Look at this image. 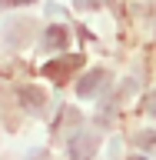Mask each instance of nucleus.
I'll return each instance as SVG.
<instances>
[{
	"label": "nucleus",
	"mask_w": 156,
	"mask_h": 160,
	"mask_svg": "<svg viewBox=\"0 0 156 160\" xmlns=\"http://www.w3.org/2000/svg\"><path fill=\"white\" fill-rule=\"evenodd\" d=\"M83 63V57L80 53H67V57H60V60H47V67H43V73H47L50 80H57V83H67L70 73Z\"/></svg>",
	"instance_id": "obj_1"
},
{
	"label": "nucleus",
	"mask_w": 156,
	"mask_h": 160,
	"mask_svg": "<svg viewBox=\"0 0 156 160\" xmlns=\"http://www.w3.org/2000/svg\"><path fill=\"white\" fill-rule=\"evenodd\" d=\"M97 143H100L97 133H77V137L70 140V157L73 160H87L90 153L97 150Z\"/></svg>",
	"instance_id": "obj_2"
},
{
	"label": "nucleus",
	"mask_w": 156,
	"mask_h": 160,
	"mask_svg": "<svg viewBox=\"0 0 156 160\" xmlns=\"http://www.w3.org/2000/svg\"><path fill=\"white\" fill-rule=\"evenodd\" d=\"M103 83H106V70L97 67V70H90L87 77L77 83V93H80V97H93L97 90H103Z\"/></svg>",
	"instance_id": "obj_3"
},
{
	"label": "nucleus",
	"mask_w": 156,
	"mask_h": 160,
	"mask_svg": "<svg viewBox=\"0 0 156 160\" xmlns=\"http://www.w3.org/2000/svg\"><path fill=\"white\" fill-rule=\"evenodd\" d=\"M20 107H27L30 113H40L47 107V93L37 87H20Z\"/></svg>",
	"instance_id": "obj_4"
},
{
	"label": "nucleus",
	"mask_w": 156,
	"mask_h": 160,
	"mask_svg": "<svg viewBox=\"0 0 156 160\" xmlns=\"http://www.w3.org/2000/svg\"><path fill=\"white\" fill-rule=\"evenodd\" d=\"M67 40H70L67 27H47V33H43V47H47V50H63Z\"/></svg>",
	"instance_id": "obj_5"
},
{
	"label": "nucleus",
	"mask_w": 156,
	"mask_h": 160,
	"mask_svg": "<svg viewBox=\"0 0 156 160\" xmlns=\"http://www.w3.org/2000/svg\"><path fill=\"white\" fill-rule=\"evenodd\" d=\"M136 143L146 150H156V130H143V133H136Z\"/></svg>",
	"instance_id": "obj_6"
},
{
	"label": "nucleus",
	"mask_w": 156,
	"mask_h": 160,
	"mask_svg": "<svg viewBox=\"0 0 156 160\" xmlns=\"http://www.w3.org/2000/svg\"><path fill=\"white\" fill-rule=\"evenodd\" d=\"M80 10H93V7H100V3H106V0H73Z\"/></svg>",
	"instance_id": "obj_7"
},
{
	"label": "nucleus",
	"mask_w": 156,
	"mask_h": 160,
	"mask_svg": "<svg viewBox=\"0 0 156 160\" xmlns=\"http://www.w3.org/2000/svg\"><path fill=\"white\" fill-rule=\"evenodd\" d=\"M23 3H33V0H0V7H23Z\"/></svg>",
	"instance_id": "obj_8"
},
{
	"label": "nucleus",
	"mask_w": 156,
	"mask_h": 160,
	"mask_svg": "<svg viewBox=\"0 0 156 160\" xmlns=\"http://www.w3.org/2000/svg\"><path fill=\"white\" fill-rule=\"evenodd\" d=\"M146 103H149V107H146L149 113H156V93H149V100H146Z\"/></svg>",
	"instance_id": "obj_9"
},
{
	"label": "nucleus",
	"mask_w": 156,
	"mask_h": 160,
	"mask_svg": "<svg viewBox=\"0 0 156 160\" xmlns=\"http://www.w3.org/2000/svg\"><path fill=\"white\" fill-rule=\"evenodd\" d=\"M130 160H146V157H130Z\"/></svg>",
	"instance_id": "obj_10"
},
{
	"label": "nucleus",
	"mask_w": 156,
	"mask_h": 160,
	"mask_svg": "<svg viewBox=\"0 0 156 160\" xmlns=\"http://www.w3.org/2000/svg\"><path fill=\"white\" fill-rule=\"evenodd\" d=\"M87 160H90V157H87Z\"/></svg>",
	"instance_id": "obj_11"
}]
</instances>
